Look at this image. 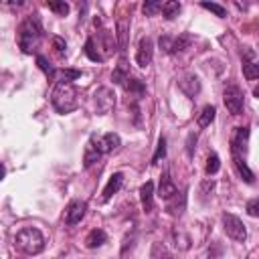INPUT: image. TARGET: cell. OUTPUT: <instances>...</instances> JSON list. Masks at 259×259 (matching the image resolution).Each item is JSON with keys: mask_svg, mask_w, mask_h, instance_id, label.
<instances>
[{"mask_svg": "<svg viewBox=\"0 0 259 259\" xmlns=\"http://www.w3.org/2000/svg\"><path fill=\"white\" fill-rule=\"evenodd\" d=\"M40 38H42V24H40L38 14L26 16L18 26V47H20V51L24 55H32L38 49Z\"/></svg>", "mask_w": 259, "mask_h": 259, "instance_id": "cell-1", "label": "cell"}, {"mask_svg": "<svg viewBox=\"0 0 259 259\" xmlns=\"http://www.w3.org/2000/svg\"><path fill=\"white\" fill-rule=\"evenodd\" d=\"M51 105L57 113H71L77 109L79 99H77V89L71 81H57L53 93H51Z\"/></svg>", "mask_w": 259, "mask_h": 259, "instance_id": "cell-2", "label": "cell"}, {"mask_svg": "<svg viewBox=\"0 0 259 259\" xmlns=\"http://www.w3.org/2000/svg\"><path fill=\"white\" fill-rule=\"evenodd\" d=\"M14 245H16L22 253H26V255H38V253L45 249V237H42V233H40L38 229H34V227H24V229H20V231L16 233Z\"/></svg>", "mask_w": 259, "mask_h": 259, "instance_id": "cell-3", "label": "cell"}, {"mask_svg": "<svg viewBox=\"0 0 259 259\" xmlns=\"http://www.w3.org/2000/svg\"><path fill=\"white\" fill-rule=\"evenodd\" d=\"M223 103H225V107L231 115H241L243 107H245V95H243L241 87L227 85L225 91H223Z\"/></svg>", "mask_w": 259, "mask_h": 259, "instance_id": "cell-4", "label": "cell"}, {"mask_svg": "<svg viewBox=\"0 0 259 259\" xmlns=\"http://www.w3.org/2000/svg\"><path fill=\"white\" fill-rule=\"evenodd\" d=\"M93 101H95V111L99 115H105L115 107V93L111 87H97L93 93Z\"/></svg>", "mask_w": 259, "mask_h": 259, "instance_id": "cell-5", "label": "cell"}, {"mask_svg": "<svg viewBox=\"0 0 259 259\" xmlns=\"http://www.w3.org/2000/svg\"><path fill=\"white\" fill-rule=\"evenodd\" d=\"M223 229H225V233H227L233 241L243 243V241L247 239V229H245L243 221H241L239 217L231 214V212H225V214H223Z\"/></svg>", "mask_w": 259, "mask_h": 259, "instance_id": "cell-6", "label": "cell"}, {"mask_svg": "<svg viewBox=\"0 0 259 259\" xmlns=\"http://www.w3.org/2000/svg\"><path fill=\"white\" fill-rule=\"evenodd\" d=\"M190 34H178V36H168V34H164V36H160V49L166 53V55H174V53H180V51H184L188 45H190Z\"/></svg>", "mask_w": 259, "mask_h": 259, "instance_id": "cell-7", "label": "cell"}, {"mask_svg": "<svg viewBox=\"0 0 259 259\" xmlns=\"http://www.w3.org/2000/svg\"><path fill=\"white\" fill-rule=\"evenodd\" d=\"M247 144H249V127H237L231 136V158H247Z\"/></svg>", "mask_w": 259, "mask_h": 259, "instance_id": "cell-8", "label": "cell"}, {"mask_svg": "<svg viewBox=\"0 0 259 259\" xmlns=\"http://www.w3.org/2000/svg\"><path fill=\"white\" fill-rule=\"evenodd\" d=\"M152 57H154V40L150 36H142L138 42V51H136L138 67H148L152 63Z\"/></svg>", "mask_w": 259, "mask_h": 259, "instance_id": "cell-9", "label": "cell"}, {"mask_svg": "<svg viewBox=\"0 0 259 259\" xmlns=\"http://www.w3.org/2000/svg\"><path fill=\"white\" fill-rule=\"evenodd\" d=\"M85 210H87V204L83 200H71L67 204V208H65V223L69 227L81 223V219L85 217Z\"/></svg>", "mask_w": 259, "mask_h": 259, "instance_id": "cell-10", "label": "cell"}, {"mask_svg": "<svg viewBox=\"0 0 259 259\" xmlns=\"http://www.w3.org/2000/svg\"><path fill=\"white\" fill-rule=\"evenodd\" d=\"M178 87H180V91H182L184 95H188V97H194V95L200 93V81H198V77L192 75V73H186L184 77H180Z\"/></svg>", "mask_w": 259, "mask_h": 259, "instance_id": "cell-11", "label": "cell"}, {"mask_svg": "<svg viewBox=\"0 0 259 259\" xmlns=\"http://www.w3.org/2000/svg\"><path fill=\"white\" fill-rule=\"evenodd\" d=\"M99 158H101V152H99V148H97V136L91 134V136H89V142H87V146H85L83 166H85V168H91Z\"/></svg>", "mask_w": 259, "mask_h": 259, "instance_id": "cell-12", "label": "cell"}, {"mask_svg": "<svg viewBox=\"0 0 259 259\" xmlns=\"http://www.w3.org/2000/svg\"><path fill=\"white\" fill-rule=\"evenodd\" d=\"M176 194H178V188H176V184L172 182L170 174H168V172H164V174H162V178H160L158 196H160L162 200H170V198H174Z\"/></svg>", "mask_w": 259, "mask_h": 259, "instance_id": "cell-13", "label": "cell"}, {"mask_svg": "<svg viewBox=\"0 0 259 259\" xmlns=\"http://www.w3.org/2000/svg\"><path fill=\"white\" fill-rule=\"evenodd\" d=\"M119 144H121V140H119V136L113 134V132H109V134L97 138V148H99L101 154H109V152H113L115 148H119Z\"/></svg>", "mask_w": 259, "mask_h": 259, "instance_id": "cell-14", "label": "cell"}, {"mask_svg": "<svg viewBox=\"0 0 259 259\" xmlns=\"http://www.w3.org/2000/svg\"><path fill=\"white\" fill-rule=\"evenodd\" d=\"M121 184H123V174L121 172H115V174H111L109 176V180H107V184H105V188H103V196H101V200L103 202H107L119 188H121Z\"/></svg>", "mask_w": 259, "mask_h": 259, "instance_id": "cell-15", "label": "cell"}, {"mask_svg": "<svg viewBox=\"0 0 259 259\" xmlns=\"http://www.w3.org/2000/svg\"><path fill=\"white\" fill-rule=\"evenodd\" d=\"M140 200H142V206H144L146 212H150L154 208V182L148 180L146 184H142V188H140Z\"/></svg>", "mask_w": 259, "mask_h": 259, "instance_id": "cell-16", "label": "cell"}, {"mask_svg": "<svg viewBox=\"0 0 259 259\" xmlns=\"http://www.w3.org/2000/svg\"><path fill=\"white\" fill-rule=\"evenodd\" d=\"M117 45L121 51H125V45H127V30H130V18L127 16H119L117 18Z\"/></svg>", "mask_w": 259, "mask_h": 259, "instance_id": "cell-17", "label": "cell"}, {"mask_svg": "<svg viewBox=\"0 0 259 259\" xmlns=\"http://www.w3.org/2000/svg\"><path fill=\"white\" fill-rule=\"evenodd\" d=\"M105 241H107L105 231H103V229H93V231H89V235L85 237V247H87V249H97V247H101Z\"/></svg>", "mask_w": 259, "mask_h": 259, "instance_id": "cell-18", "label": "cell"}, {"mask_svg": "<svg viewBox=\"0 0 259 259\" xmlns=\"http://www.w3.org/2000/svg\"><path fill=\"white\" fill-rule=\"evenodd\" d=\"M214 115H217L214 105H204V107H202V111H200V113H198V117H196L198 127H208V125H210V121L214 119Z\"/></svg>", "mask_w": 259, "mask_h": 259, "instance_id": "cell-19", "label": "cell"}, {"mask_svg": "<svg viewBox=\"0 0 259 259\" xmlns=\"http://www.w3.org/2000/svg\"><path fill=\"white\" fill-rule=\"evenodd\" d=\"M180 10H182V4H180V2H176V0L164 2V6H162V14H164V18H166V20H174V18L180 14Z\"/></svg>", "mask_w": 259, "mask_h": 259, "instance_id": "cell-20", "label": "cell"}, {"mask_svg": "<svg viewBox=\"0 0 259 259\" xmlns=\"http://www.w3.org/2000/svg\"><path fill=\"white\" fill-rule=\"evenodd\" d=\"M184 204H186V194H182V196H180V204H178V194H176L174 198H170V200H168L166 210H168L172 217H180V214H182V210H184Z\"/></svg>", "mask_w": 259, "mask_h": 259, "instance_id": "cell-21", "label": "cell"}, {"mask_svg": "<svg viewBox=\"0 0 259 259\" xmlns=\"http://www.w3.org/2000/svg\"><path fill=\"white\" fill-rule=\"evenodd\" d=\"M36 65L40 67V71H42L49 79H55V75L59 73V71L49 63V59H47V57H42V55H36Z\"/></svg>", "mask_w": 259, "mask_h": 259, "instance_id": "cell-22", "label": "cell"}, {"mask_svg": "<svg viewBox=\"0 0 259 259\" xmlns=\"http://www.w3.org/2000/svg\"><path fill=\"white\" fill-rule=\"evenodd\" d=\"M123 89H125L127 93H132V95H142V93L146 91V85H144L140 79H134V77H130V79L125 81Z\"/></svg>", "mask_w": 259, "mask_h": 259, "instance_id": "cell-23", "label": "cell"}, {"mask_svg": "<svg viewBox=\"0 0 259 259\" xmlns=\"http://www.w3.org/2000/svg\"><path fill=\"white\" fill-rule=\"evenodd\" d=\"M162 6H164V2H160V0H146L142 4V10L146 16H154V14L162 12Z\"/></svg>", "mask_w": 259, "mask_h": 259, "instance_id": "cell-24", "label": "cell"}, {"mask_svg": "<svg viewBox=\"0 0 259 259\" xmlns=\"http://www.w3.org/2000/svg\"><path fill=\"white\" fill-rule=\"evenodd\" d=\"M243 75H245V79H249V81L259 79V65L253 63V61H243Z\"/></svg>", "mask_w": 259, "mask_h": 259, "instance_id": "cell-25", "label": "cell"}, {"mask_svg": "<svg viewBox=\"0 0 259 259\" xmlns=\"http://www.w3.org/2000/svg\"><path fill=\"white\" fill-rule=\"evenodd\" d=\"M85 55H87L93 63H101V61H103V55L97 53V49H95V40H93L91 36H89L87 42H85Z\"/></svg>", "mask_w": 259, "mask_h": 259, "instance_id": "cell-26", "label": "cell"}, {"mask_svg": "<svg viewBox=\"0 0 259 259\" xmlns=\"http://www.w3.org/2000/svg\"><path fill=\"white\" fill-rule=\"evenodd\" d=\"M152 259H172V255L164 243H154L152 245Z\"/></svg>", "mask_w": 259, "mask_h": 259, "instance_id": "cell-27", "label": "cell"}, {"mask_svg": "<svg viewBox=\"0 0 259 259\" xmlns=\"http://www.w3.org/2000/svg\"><path fill=\"white\" fill-rule=\"evenodd\" d=\"M219 168H221V160H219V156H217V154H210V156L206 158L204 172H206L208 176H212V174H217V172H219Z\"/></svg>", "mask_w": 259, "mask_h": 259, "instance_id": "cell-28", "label": "cell"}, {"mask_svg": "<svg viewBox=\"0 0 259 259\" xmlns=\"http://www.w3.org/2000/svg\"><path fill=\"white\" fill-rule=\"evenodd\" d=\"M164 156H166V138H164V136H160L158 146H156V152H154V156H152V164H158Z\"/></svg>", "mask_w": 259, "mask_h": 259, "instance_id": "cell-29", "label": "cell"}, {"mask_svg": "<svg viewBox=\"0 0 259 259\" xmlns=\"http://www.w3.org/2000/svg\"><path fill=\"white\" fill-rule=\"evenodd\" d=\"M200 6H202V8H206V10H210V12H214V14H217V16H221V18H225V16H227L225 6L217 4V2H200Z\"/></svg>", "mask_w": 259, "mask_h": 259, "instance_id": "cell-30", "label": "cell"}, {"mask_svg": "<svg viewBox=\"0 0 259 259\" xmlns=\"http://www.w3.org/2000/svg\"><path fill=\"white\" fill-rule=\"evenodd\" d=\"M47 6H49V10H53L59 16H65L69 12V4L67 2H47Z\"/></svg>", "mask_w": 259, "mask_h": 259, "instance_id": "cell-31", "label": "cell"}, {"mask_svg": "<svg viewBox=\"0 0 259 259\" xmlns=\"http://www.w3.org/2000/svg\"><path fill=\"white\" fill-rule=\"evenodd\" d=\"M245 210H247L249 217H259V196H257V198H251V200L247 202Z\"/></svg>", "mask_w": 259, "mask_h": 259, "instance_id": "cell-32", "label": "cell"}, {"mask_svg": "<svg viewBox=\"0 0 259 259\" xmlns=\"http://www.w3.org/2000/svg\"><path fill=\"white\" fill-rule=\"evenodd\" d=\"M51 42H53V47H55V51H57L59 55H63V53L67 51V42H65V38H61V36H53Z\"/></svg>", "mask_w": 259, "mask_h": 259, "instance_id": "cell-33", "label": "cell"}, {"mask_svg": "<svg viewBox=\"0 0 259 259\" xmlns=\"http://www.w3.org/2000/svg\"><path fill=\"white\" fill-rule=\"evenodd\" d=\"M196 144V134L192 132V134H188V140H186V154H188V158H192L194 156V146Z\"/></svg>", "mask_w": 259, "mask_h": 259, "instance_id": "cell-34", "label": "cell"}, {"mask_svg": "<svg viewBox=\"0 0 259 259\" xmlns=\"http://www.w3.org/2000/svg\"><path fill=\"white\" fill-rule=\"evenodd\" d=\"M253 95H255V97H259V85H257V87L253 89Z\"/></svg>", "mask_w": 259, "mask_h": 259, "instance_id": "cell-35", "label": "cell"}]
</instances>
